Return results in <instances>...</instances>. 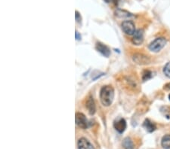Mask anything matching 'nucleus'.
<instances>
[{"mask_svg":"<svg viewBox=\"0 0 170 149\" xmlns=\"http://www.w3.org/2000/svg\"><path fill=\"white\" fill-rule=\"evenodd\" d=\"M133 61L138 65H147L150 63V59L147 56L142 54H136L132 57Z\"/></svg>","mask_w":170,"mask_h":149,"instance_id":"39448f33","label":"nucleus"},{"mask_svg":"<svg viewBox=\"0 0 170 149\" xmlns=\"http://www.w3.org/2000/svg\"><path fill=\"white\" fill-rule=\"evenodd\" d=\"M166 42V39L163 37L157 38L149 44L148 48L150 51H153V52H159L165 47Z\"/></svg>","mask_w":170,"mask_h":149,"instance_id":"f03ea898","label":"nucleus"},{"mask_svg":"<svg viewBox=\"0 0 170 149\" xmlns=\"http://www.w3.org/2000/svg\"><path fill=\"white\" fill-rule=\"evenodd\" d=\"M107 3H114L115 5H117L118 2L120 1V0H104Z\"/></svg>","mask_w":170,"mask_h":149,"instance_id":"a211bd4d","label":"nucleus"},{"mask_svg":"<svg viewBox=\"0 0 170 149\" xmlns=\"http://www.w3.org/2000/svg\"><path fill=\"white\" fill-rule=\"evenodd\" d=\"M164 88L166 89V90H170V83L169 84H167L166 85L164 86Z\"/></svg>","mask_w":170,"mask_h":149,"instance_id":"aec40b11","label":"nucleus"},{"mask_svg":"<svg viewBox=\"0 0 170 149\" xmlns=\"http://www.w3.org/2000/svg\"><path fill=\"white\" fill-rule=\"evenodd\" d=\"M78 149H95V148L88 139L81 138L78 141Z\"/></svg>","mask_w":170,"mask_h":149,"instance_id":"0eeeda50","label":"nucleus"},{"mask_svg":"<svg viewBox=\"0 0 170 149\" xmlns=\"http://www.w3.org/2000/svg\"><path fill=\"white\" fill-rule=\"evenodd\" d=\"M122 147L124 149H134V143L132 139L129 137L124 139L122 142Z\"/></svg>","mask_w":170,"mask_h":149,"instance_id":"ddd939ff","label":"nucleus"},{"mask_svg":"<svg viewBox=\"0 0 170 149\" xmlns=\"http://www.w3.org/2000/svg\"><path fill=\"white\" fill-rule=\"evenodd\" d=\"M115 15L119 18H131L134 17L132 13L122 9H117L115 12Z\"/></svg>","mask_w":170,"mask_h":149,"instance_id":"9b49d317","label":"nucleus"},{"mask_svg":"<svg viewBox=\"0 0 170 149\" xmlns=\"http://www.w3.org/2000/svg\"><path fill=\"white\" fill-rule=\"evenodd\" d=\"M143 126H144V127L145 128V129L148 133H152V132H154L156 129V125L153 122L150 121L149 119H146L144 121Z\"/></svg>","mask_w":170,"mask_h":149,"instance_id":"f8f14e48","label":"nucleus"},{"mask_svg":"<svg viewBox=\"0 0 170 149\" xmlns=\"http://www.w3.org/2000/svg\"><path fill=\"white\" fill-rule=\"evenodd\" d=\"M114 98V90L111 86H104L100 91V100L104 106H110Z\"/></svg>","mask_w":170,"mask_h":149,"instance_id":"f257e3e1","label":"nucleus"},{"mask_svg":"<svg viewBox=\"0 0 170 149\" xmlns=\"http://www.w3.org/2000/svg\"><path fill=\"white\" fill-rule=\"evenodd\" d=\"M163 73L166 77L170 78V62L167 63L166 65L163 68Z\"/></svg>","mask_w":170,"mask_h":149,"instance_id":"dca6fc26","label":"nucleus"},{"mask_svg":"<svg viewBox=\"0 0 170 149\" xmlns=\"http://www.w3.org/2000/svg\"><path fill=\"white\" fill-rule=\"evenodd\" d=\"M96 50L105 57H109L111 54V51H110L109 48L101 42H97L96 44Z\"/></svg>","mask_w":170,"mask_h":149,"instance_id":"1a4fd4ad","label":"nucleus"},{"mask_svg":"<svg viewBox=\"0 0 170 149\" xmlns=\"http://www.w3.org/2000/svg\"><path fill=\"white\" fill-rule=\"evenodd\" d=\"M114 126L117 131L119 132V133H122L125 131V129L126 128V122L124 119L120 118L119 120L115 121Z\"/></svg>","mask_w":170,"mask_h":149,"instance_id":"6e6552de","label":"nucleus"},{"mask_svg":"<svg viewBox=\"0 0 170 149\" xmlns=\"http://www.w3.org/2000/svg\"><path fill=\"white\" fill-rule=\"evenodd\" d=\"M122 31L129 36H133L136 33V26L132 20H125L122 23Z\"/></svg>","mask_w":170,"mask_h":149,"instance_id":"7ed1b4c3","label":"nucleus"},{"mask_svg":"<svg viewBox=\"0 0 170 149\" xmlns=\"http://www.w3.org/2000/svg\"><path fill=\"white\" fill-rule=\"evenodd\" d=\"M76 39L77 40H80L81 39V36L79 34V33H78L77 31H76Z\"/></svg>","mask_w":170,"mask_h":149,"instance_id":"6ab92c4d","label":"nucleus"},{"mask_svg":"<svg viewBox=\"0 0 170 149\" xmlns=\"http://www.w3.org/2000/svg\"><path fill=\"white\" fill-rule=\"evenodd\" d=\"M152 77H153V72L150 70H144L142 73V80L144 81L149 80Z\"/></svg>","mask_w":170,"mask_h":149,"instance_id":"2eb2a0df","label":"nucleus"},{"mask_svg":"<svg viewBox=\"0 0 170 149\" xmlns=\"http://www.w3.org/2000/svg\"><path fill=\"white\" fill-rule=\"evenodd\" d=\"M75 17H76V20L78 22V23H80L82 20V18H81V15L77 11H76V15H75Z\"/></svg>","mask_w":170,"mask_h":149,"instance_id":"f3484780","label":"nucleus"},{"mask_svg":"<svg viewBox=\"0 0 170 149\" xmlns=\"http://www.w3.org/2000/svg\"><path fill=\"white\" fill-rule=\"evenodd\" d=\"M161 145L164 149H170V134L166 135L163 137Z\"/></svg>","mask_w":170,"mask_h":149,"instance_id":"4468645a","label":"nucleus"},{"mask_svg":"<svg viewBox=\"0 0 170 149\" xmlns=\"http://www.w3.org/2000/svg\"><path fill=\"white\" fill-rule=\"evenodd\" d=\"M132 41L136 45H141L144 41V31L142 30H136L133 34Z\"/></svg>","mask_w":170,"mask_h":149,"instance_id":"423d86ee","label":"nucleus"},{"mask_svg":"<svg viewBox=\"0 0 170 149\" xmlns=\"http://www.w3.org/2000/svg\"><path fill=\"white\" fill-rule=\"evenodd\" d=\"M75 121H76V125L79 128L86 129L89 126V122H88L87 118L83 113L77 112L76 114V117H75Z\"/></svg>","mask_w":170,"mask_h":149,"instance_id":"20e7f679","label":"nucleus"},{"mask_svg":"<svg viewBox=\"0 0 170 149\" xmlns=\"http://www.w3.org/2000/svg\"><path fill=\"white\" fill-rule=\"evenodd\" d=\"M169 100H170V94H169Z\"/></svg>","mask_w":170,"mask_h":149,"instance_id":"412c9836","label":"nucleus"},{"mask_svg":"<svg viewBox=\"0 0 170 149\" xmlns=\"http://www.w3.org/2000/svg\"><path fill=\"white\" fill-rule=\"evenodd\" d=\"M86 107L90 115H94L95 113V103L94 100H93V98L92 97H89L87 99V100H86Z\"/></svg>","mask_w":170,"mask_h":149,"instance_id":"9d476101","label":"nucleus"}]
</instances>
